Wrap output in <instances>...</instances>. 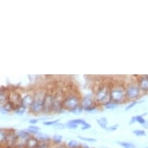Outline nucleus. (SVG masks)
Returning a JSON list of instances; mask_svg holds the SVG:
<instances>
[{
	"label": "nucleus",
	"mask_w": 148,
	"mask_h": 148,
	"mask_svg": "<svg viewBox=\"0 0 148 148\" xmlns=\"http://www.w3.org/2000/svg\"><path fill=\"white\" fill-rule=\"evenodd\" d=\"M111 85L109 83H102L98 85L94 92V100L95 105L104 106L110 101Z\"/></svg>",
	"instance_id": "obj_1"
},
{
	"label": "nucleus",
	"mask_w": 148,
	"mask_h": 148,
	"mask_svg": "<svg viewBox=\"0 0 148 148\" xmlns=\"http://www.w3.org/2000/svg\"><path fill=\"white\" fill-rule=\"evenodd\" d=\"M81 96L77 92H67L64 95V99L62 102L64 110L71 112L72 109L79 106L81 103Z\"/></svg>",
	"instance_id": "obj_2"
},
{
	"label": "nucleus",
	"mask_w": 148,
	"mask_h": 148,
	"mask_svg": "<svg viewBox=\"0 0 148 148\" xmlns=\"http://www.w3.org/2000/svg\"><path fill=\"white\" fill-rule=\"evenodd\" d=\"M47 90L40 88L34 92V100L33 104L29 106V112L34 114H39L43 112V103Z\"/></svg>",
	"instance_id": "obj_3"
},
{
	"label": "nucleus",
	"mask_w": 148,
	"mask_h": 148,
	"mask_svg": "<svg viewBox=\"0 0 148 148\" xmlns=\"http://www.w3.org/2000/svg\"><path fill=\"white\" fill-rule=\"evenodd\" d=\"M110 101L116 104H120L126 102L125 85L120 83L112 84L110 89Z\"/></svg>",
	"instance_id": "obj_4"
},
{
	"label": "nucleus",
	"mask_w": 148,
	"mask_h": 148,
	"mask_svg": "<svg viewBox=\"0 0 148 148\" xmlns=\"http://www.w3.org/2000/svg\"><path fill=\"white\" fill-rule=\"evenodd\" d=\"M125 92H126V101H136L142 95V92L138 86L136 80L131 81L125 85Z\"/></svg>",
	"instance_id": "obj_5"
},
{
	"label": "nucleus",
	"mask_w": 148,
	"mask_h": 148,
	"mask_svg": "<svg viewBox=\"0 0 148 148\" xmlns=\"http://www.w3.org/2000/svg\"><path fill=\"white\" fill-rule=\"evenodd\" d=\"M64 95H65V93L62 92L61 90L54 92L52 112L60 113V112H62V110H64L63 107H62V102H63V100L64 99Z\"/></svg>",
	"instance_id": "obj_6"
},
{
	"label": "nucleus",
	"mask_w": 148,
	"mask_h": 148,
	"mask_svg": "<svg viewBox=\"0 0 148 148\" xmlns=\"http://www.w3.org/2000/svg\"><path fill=\"white\" fill-rule=\"evenodd\" d=\"M53 95L54 92L52 90L47 91L46 95L44 97V103H43V112L44 113H50L52 112V107L53 103Z\"/></svg>",
	"instance_id": "obj_7"
},
{
	"label": "nucleus",
	"mask_w": 148,
	"mask_h": 148,
	"mask_svg": "<svg viewBox=\"0 0 148 148\" xmlns=\"http://www.w3.org/2000/svg\"><path fill=\"white\" fill-rule=\"evenodd\" d=\"M80 105L83 107V109H87L91 106H95V100H94V93H88L85 95H84L81 99Z\"/></svg>",
	"instance_id": "obj_8"
},
{
	"label": "nucleus",
	"mask_w": 148,
	"mask_h": 148,
	"mask_svg": "<svg viewBox=\"0 0 148 148\" xmlns=\"http://www.w3.org/2000/svg\"><path fill=\"white\" fill-rule=\"evenodd\" d=\"M136 82L142 93L148 92V78L147 75H140L136 78Z\"/></svg>",
	"instance_id": "obj_9"
},
{
	"label": "nucleus",
	"mask_w": 148,
	"mask_h": 148,
	"mask_svg": "<svg viewBox=\"0 0 148 148\" xmlns=\"http://www.w3.org/2000/svg\"><path fill=\"white\" fill-rule=\"evenodd\" d=\"M34 100V94H27L23 97L21 98V102L20 104L23 105L26 108H28L33 104Z\"/></svg>",
	"instance_id": "obj_10"
},
{
	"label": "nucleus",
	"mask_w": 148,
	"mask_h": 148,
	"mask_svg": "<svg viewBox=\"0 0 148 148\" xmlns=\"http://www.w3.org/2000/svg\"><path fill=\"white\" fill-rule=\"evenodd\" d=\"M40 141L35 137V136H31L30 138L27 140L26 143V147L27 148H36Z\"/></svg>",
	"instance_id": "obj_11"
},
{
	"label": "nucleus",
	"mask_w": 148,
	"mask_h": 148,
	"mask_svg": "<svg viewBox=\"0 0 148 148\" xmlns=\"http://www.w3.org/2000/svg\"><path fill=\"white\" fill-rule=\"evenodd\" d=\"M96 122H97L98 125L102 129V130H106L107 127H108V124H109V122H108V119H107L106 117H102V118H99V119H96Z\"/></svg>",
	"instance_id": "obj_12"
},
{
	"label": "nucleus",
	"mask_w": 148,
	"mask_h": 148,
	"mask_svg": "<svg viewBox=\"0 0 148 148\" xmlns=\"http://www.w3.org/2000/svg\"><path fill=\"white\" fill-rule=\"evenodd\" d=\"M40 142H50L51 137L48 134H44V133H40L36 136H35Z\"/></svg>",
	"instance_id": "obj_13"
},
{
	"label": "nucleus",
	"mask_w": 148,
	"mask_h": 148,
	"mask_svg": "<svg viewBox=\"0 0 148 148\" xmlns=\"http://www.w3.org/2000/svg\"><path fill=\"white\" fill-rule=\"evenodd\" d=\"M117 144L122 147L123 148H136V146L130 142H125V141H117Z\"/></svg>",
	"instance_id": "obj_14"
},
{
	"label": "nucleus",
	"mask_w": 148,
	"mask_h": 148,
	"mask_svg": "<svg viewBox=\"0 0 148 148\" xmlns=\"http://www.w3.org/2000/svg\"><path fill=\"white\" fill-rule=\"evenodd\" d=\"M52 143L55 145H59L62 143V140H63V136L61 135H59V134H54L53 136H52Z\"/></svg>",
	"instance_id": "obj_15"
},
{
	"label": "nucleus",
	"mask_w": 148,
	"mask_h": 148,
	"mask_svg": "<svg viewBox=\"0 0 148 148\" xmlns=\"http://www.w3.org/2000/svg\"><path fill=\"white\" fill-rule=\"evenodd\" d=\"M26 109H27L26 107L23 106V105L20 104V105H17L16 107H15L14 111L16 114L23 115L25 112H26Z\"/></svg>",
	"instance_id": "obj_16"
},
{
	"label": "nucleus",
	"mask_w": 148,
	"mask_h": 148,
	"mask_svg": "<svg viewBox=\"0 0 148 148\" xmlns=\"http://www.w3.org/2000/svg\"><path fill=\"white\" fill-rule=\"evenodd\" d=\"M118 106H119V105L116 104V103L109 101V102L106 103V104L103 106V107H104L106 109H108V110H113V109H116L117 107H118Z\"/></svg>",
	"instance_id": "obj_17"
},
{
	"label": "nucleus",
	"mask_w": 148,
	"mask_h": 148,
	"mask_svg": "<svg viewBox=\"0 0 148 148\" xmlns=\"http://www.w3.org/2000/svg\"><path fill=\"white\" fill-rule=\"evenodd\" d=\"M80 143H78L75 140H71L67 143V148H79Z\"/></svg>",
	"instance_id": "obj_18"
},
{
	"label": "nucleus",
	"mask_w": 148,
	"mask_h": 148,
	"mask_svg": "<svg viewBox=\"0 0 148 148\" xmlns=\"http://www.w3.org/2000/svg\"><path fill=\"white\" fill-rule=\"evenodd\" d=\"M60 122V119H53V120H47V121H44L43 122V125L46 126H54L55 124L58 123Z\"/></svg>",
	"instance_id": "obj_19"
},
{
	"label": "nucleus",
	"mask_w": 148,
	"mask_h": 148,
	"mask_svg": "<svg viewBox=\"0 0 148 148\" xmlns=\"http://www.w3.org/2000/svg\"><path fill=\"white\" fill-rule=\"evenodd\" d=\"M84 111V109H83V107L81 106V105H79V106H78L77 107H75V109H72L71 111V112H72L73 114H75V115H79L81 114L82 112Z\"/></svg>",
	"instance_id": "obj_20"
},
{
	"label": "nucleus",
	"mask_w": 148,
	"mask_h": 148,
	"mask_svg": "<svg viewBox=\"0 0 148 148\" xmlns=\"http://www.w3.org/2000/svg\"><path fill=\"white\" fill-rule=\"evenodd\" d=\"M133 134L136 136H145L146 132L143 130H133Z\"/></svg>",
	"instance_id": "obj_21"
},
{
	"label": "nucleus",
	"mask_w": 148,
	"mask_h": 148,
	"mask_svg": "<svg viewBox=\"0 0 148 148\" xmlns=\"http://www.w3.org/2000/svg\"><path fill=\"white\" fill-rule=\"evenodd\" d=\"M135 118H136V123H138L139 124H140V125H145L146 124V120L143 116H141V115L135 116Z\"/></svg>",
	"instance_id": "obj_22"
},
{
	"label": "nucleus",
	"mask_w": 148,
	"mask_h": 148,
	"mask_svg": "<svg viewBox=\"0 0 148 148\" xmlns=\"http://www.w3.org/2000/svg\"><path fill=\"white\" fill-rule=\"evenodd\" d=\"M70 121L71 122V123H73L75 124V125H77V126H79V125H81V126H82L83 124L86 123V121H85V120H84V119H71Z\"/></svg>",
	"instance_id": "obj_23"
},
{
	"label": "nucleus",
	"mask_w": 148,
	"mask_h": 148,
	"mask_svg": "<svg viewBox=\"0 0 148 148\" xmlns=\"http://www.w3.org/2000/svg\"><path fill=\"white\" fill-rule=\"evenodd\" d=\"M78 137L82 141H86V142H96L97 141V139L92 138V137H85L82 136H78Z\"/></svg>",
	"instance_id": "obj_24"
},
{
	"label": "nucleus",
	"mask_w": 148,
	"mask_h": 148,
	"mask_svg": "<svg viewBox=\"0 0 148 148\" xmlns=\"http://www.w3.org/2000/svg\"><path fill=\"white\" fill-rule=\"evenodd\" d=\"M65 126L68 129H69V130H76V129L78 128V126L75 125V123H71V122L70 120H69V121H68V123H66Z\"/></svg>",
	"instance_id": "obj_25"
},
{
	"label": "nucleus",
	"mask_w": 148,
	"mask_h": 148,
	"mask_svg": "<svg viewBox=\"0 0 148 148\" xmlns=\"http://www.w3.org/2000/svg\"><path fill=\"white\" fill-rule=\"evenodd\" d=\"M6 136H7L6 132L5 130H0V143H2L3 141H5Z\"/></svg>",
	"instance_id": "obj_26"
},
{
	"label": "nucleus",
	"mask_w": 148,
	"mask_h": 148,
	"mask_svg": "<svg viewBox=\"0 0 148 148\" xmlns=\"http://www.w3.org/2000/svg\"><path fill=\"white\" fill-rule=\"evenodd\" d=\"M36 148H50V142H39Z\"/></svg>",
	"instance_id": "obj_27"
},
{
	"label": "nucleus",
	"mask_w": 148,
	"mask_h": 148,
	"mask_svg": "<svg viewBox=\"0 0 148 148\" xmlns=\"http://www.w3.org/2000/svg\"><path fill=\"white\" fill-rule=\"evenodd\" d=\"M119 128V124H115L111 126H108L106 129V131L108 132H114L117 130V129Z\"/></svg>",
	"instance_id": "obj_28"
},
{
	"label": "nucleus",
	"mask_w": 148,
	"mask_h": 148,
	"mask_svg": "<svg viewBox=\"0 0 148 148\" xmlns=\"http://www.w3.org/2000/svg\"><path fill=\"white\" fill-rule=\"evenodd\" d=\"M137 102H138L137 101H133V102H130V104H128L126 106V108H125V111H129L130 109H131L132 108H134V107L137 104Z\"/></svg>",
	"instance_id": "obj_29"
},
{
	"label": "nucleus",
	"mask_w": 148,
	"mask_h": 148,
	"mask_svg": "<svg viewBox=\"0 0 148 148\" xmlns=\"http://www.w3.org/2000/svg\"><path fill=\"white\" fill-rule=\"evenodd\" d=\"M65 124L62 123H60V122L53 126V128L55 129V130H64V129H65Z\"/></svg>",
	"instance_id": "obj_30"
},
{
	"label": "nucleus",
	"mask_w": 148,
	"mask_h": 148,
	"mask_svg": "<svg viewBox=\"0 0 148 148\" xmlns=\"http://www.w3.org/2000/svg\"><path fill=\"white\" fill-rule=\"evenodd\" d=\"M91 127H92V126H91V124L88 123H84L82 125V126H81V129L82 130H89V129H91Z\"/></svg>",
	"instance_id": "obj_31"
},
{
	"label": "nucleus",
	"mask_w": 148,
	"mask_h": 148,
	"mask_svg": "<svg viewBox=\"0 0 148 148\" xmlns=\"http://www.w3.org/2000/svg\"><path fill=\"white\" fill-rule=\"evenodd\" d=\"M29 130H36V131H40V128L39 126H36V125H30L29 126H28V128Z\"/></svg>",
	"instance_id": "obj_32"
},
{
	"label": "nucleus",
	"mask_w": 148,
	"mask_h": 148,
	"mask_svg": "<svg viewBox=\"0 0 148 148\" xmlns=\"http://www.w3.org/2000/svg\"><path fill=\"white\" fill-rule=\"evenodd\" d=\"M5 101V92H0V103Z\"/></svg>",
	"instance_id": "obj_33"
},
{
	"label": "nucleus",
	"mask_w": 148,
	"mask_h": 148,
	"mask_svg": "<svg viewBox=\"0 0 148 148\" xmlns=\"http://www.w3.org/2000/svg\"><path fill=\"white\" fill-rule=\"evenodd\" d=\"M38 121H39V119H29V123L31 125H36L37 123H38Z\"/></svg>",
	"instance_id": "obj_34"
},
{
	"label": "nucleus",
	"mask_w": 148,
	"mask_h": 148,
	"mask_svg": "<svg viewBox=\"0 0 148 148\" xmlns=\"http://www.w3.org/2000/svg\"><path fill=\"white\" fill-rule=\"evenodd\" d=\"M136 118H135V116H133L130 119V123H129V124L130 125H133V124H134L135 123H136Z\"/></svg>",
	"instance_id": "obj_35"
},
{
	"label": "nucleus",
	"mask_w": 148,
	"mask_h": 148,
	"mask_svg": "<svg viewBox=\"0 0 148 148\" xmlns=\"http://www.w3.org/2000/svg\"><path fill=\"white\" fill-rule=\"evenodd\" d=\"M143 148H148V147H144Z\"/></svg>",
	"instance_id": "obj_36"
},
{
	"label": "nucleus",
	"mask_w": 148,
	"mask_h": 148,
	"mask_svg": "<svg viewBox=\"0 0 148 148\" xmlns=\"http://www.w3.org/2000/svg\"><path fill=\"white\" fill-rule=\"evenodd\" d=\"M147 78H148V75H147Z\"/></svg>",
	"instance_id": "obj_37"
},
{
	"label": "nucleus",
	"mask_w": 148,
	"mask_h": 148,
	"mask_svg": "<svg viewBox=\"0 0 148 148\" xmlns=\"http://www.w3.org/2000/svg\"><path fill=\"white\" fill-rule=\"evenodd\" d=\"M105 148H108V147H105Z\"/></svg>",
	"instance_id": "obj_38"
}]
</instances>
